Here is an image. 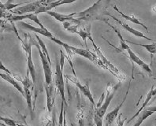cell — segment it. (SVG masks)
Segmentation results:
<instances>
[{"label": "cell", "instance_id": "d6a6232c", "mask_svg": "<svg viewBox=\"0 0 156 126\" xmlns=\"http://www.w3.org/2000/svg\"><path fill=\"white\" fill-rule=\"evenodd\" d=\"M17 126H27V125H23V124H17Z\"/></svg>", "mask_w": 156, "mask_h": 126}, {"label": "cell", "instance_id": "277c9868", "mask_svg": "<svg viewBox=\"0 0 156 126\" xmlns=\"http://www.w3.org/2000/svg\"><path fill=\"white\" fill-rule=\"evenodd\" d=\"M22 47L25 50L27 56V75L30 73L33 82H36V69H35L34 63L32 58V39L30 41L28 40V38H25V41H22Z\"/></svg>", "mask_w": 156, "mask_h": 126}, {"label": "cell", "instance_id": "5bb4252c", "mask_svg": "<svg viewBox=\"0 0 156 126\" xmlns=\"http://www.w3.org/2000/svg\"><path fill=\"white\" fill-rule=\"evenodd\" d=\"M126 51H127L128 54H129V58L132 60V61H133V62H135L136 64H137L139 66H140L144 70L146 71L147 73H151V69L150 66H149L147 63H145L143 60L141 59V58H140L131 50V48L130 47L128 48L127 50H126Z\"/></svg>", "mask_w": 156, "mask_h": 126}, {"label": "cell", "instance_id": "9a60e30c", "mask_svg": "<svg viewBox=\"0 0 156 126\" xmlns=\"http://www.w3.org/2000/svg\"><path fill=\"white\" fill-rule=\"evenodd\" d=\"M156 96V88H154V87H152V88H151V90L148 92V93H147V97L146 99H145V100L144 101L143 104H142V106H141V107L138 110H137L136 113L135 114L133 115V116L129 120V121H128V123H130L133 120L134 118H136L137 116H139L140 114L141 113V111L143 110L144 109H145L147 107V104H148L149 103H150L151 100H153V98L154 97V96Z\"/></svg>", "mask_w": 156, "mask_h": 126}, {"label": "cell", "instance_id": "ac0fdd59", "mask_svg": "<svg viewBox=\"0 0 156 126\" xmlns=\"http://www.w3.org/2000/svg\"><path fill=\"white\" fill-rule=\"evenodd\" d=\"M104 22H105V23H107V25H109V26L111 27V29H112L113 30H114V32H115V33H116V34L118 35V37H119V40H120V47H119V48L115 47V48H116L117 50L120 51H126V50H127L128 48L129 47V45H128V44H126V41L125 40H124L123 37H122V33H121L120 31L118 30V29H116V27H114V26H113L112 25H111V24L109 23V22L107 21H104Z\"/></svg>", "mask_w": 156, "mask_h": 126}, {"label": "cell", "instance_id": "4316f807", "mask_svg": "<svg viewBox=\"0 0 156 126\" xmlns=\"http://www.w3.org/2000/svg\"><path fill=\"white\" fill-rule=\"evenodd\" d=\"M0 69H1V70L5 71V72H6V73H7V74L11 75V76H12V73H10V71L9 70V69H6V67H5V65H4L3 64H2V61H0Z\"/></svg>", "mask_w": 156, "mask_h": 126}, {"label": "cell", "instance_id": "603a6c76", "mask_svg": "<svg viewBox=\"0 0 156 126\" xmlns=\"http://www.w3.org/2000/svg\"><path fill=\"white\" fill-rule=\"evenodd\" d=\"M129 44H135L137 46H140L142 47L145 48L149 53L151 54H156V43L155 44H135L133 42H131V41H128Z\"/></svg>", "mask_w": 156, "mask_h": 126}, {"label": "cell", "instance_id": "f1b7e54d", "mask_svg": "<svg viewBox=\"0 0 156 126\" xmlns=\"http://www.w3.org/2000/svg\"><path fill=\"white\" fill-rule=\"evenodd\" d=\"M145 109H147V110L151 111L152 113H155V112H156V106H153V107H147V108H145Z\"/></svg>", "mask_w": 156, "mask_h": 126}, {"label": "cell", "instance_id": "30bf717a", "mask_svg": "<svg viewBox=\"0 0 156 126\" xmlns=\"http://www.w3.org/2000/svg\"><path fill=\"white\" fill-rule=\"evenodd\" d=\"M24 19H29L33 21L34 22H36L38 25H40V28L43 29H47L44 26V25L42 24V22L40 21V20L39 19L38 17H37V14L36 13H29V14H21V15H16V14H12L8 17V20L12 22H14V21H21Z\"/></svg>", "mask_w": 156, "mask_h": 126}, {"label": "cell", "instance_id": "484cf974", "mask_svg": "<svg viewBox=\"0 0 156 126\" xmlns=\"http://www.w3.org/2000/svg\"><path fill=\"white\" fill-rule=\"evenodd\" d=\"M94 121L96 126H103V117H100L96 114H94Z\"/></svg>", "mask_w": 156, "mask_h": 126}, {"label": "cell", "instance_id": "4fadbf2b", "mask_svg": "<svg viewBox=\"0 0 156 126\" xmlns=\"http://www.w3.org/2000/svg\"><path fill=\"white\" fill-rule=\"evenodd\" d=\"M107 16H110V17H111L113 18V19L115 21H117L118 24L120 25H122V28H124V29L126 31H127V32H129V33H130L131 34H133V36H135V37H141V38H144L145 39V40H150V41H151V39L148 38V37H147L146 36H145L144 34L142 32H140V31L138 30H136L135 29H133V28H132V27H130L129 25H127V24L124 23V22H122V21H120L119 19H118V18H116V17H114V16L111 15V13H109L108 12H107Z\"/></svg>", "mask_w": 156, "mask_h": 126}, {"label": "cell", "instance_id": "2e32d148", "mask_svg": "<svg viewBox=\"0 0 156 126\" xmlns=\"http://www.w3.org/2000/svg\"><path fill=\"white\" fill-rule=\"evenodd\" d=\"M0 77L3 79L4 80H6V82H8L11 85H13L23 96H25V92H24L23 87L18 83L17 80H15V78H13L11 75H9L7 73H0Z\"/></svg>", "mask_w": 156, "mask_h": 126}, {"label": "cell", "instance_id": "1f68e13d", "mask_svg": "<svg viewBox=\"0 0 156 126\" xmlns=\"http://www.w3.org/2000/svg\"><path fill=\"white\" fill-rule=\"evenodd\" d=\"M2 31H3V29H2V27H1V26H0V33H2Z\"/></svg>", "mask_w": 156, "mask_h": 126}, {"label": "cell", "instance_id": "7a4b0ae2", "mask_svg": "<svg viewBox=\"0 0 156 126\" xmlns=\"http://www.w3.org/2000/svg\"><path fill=\"white\" fill-rule=\"evenodd\" d=\"M65 63V55L62 51H60V59H56V69H55V82L58 88L62 101L66 104V107L68 106L65 96V83H64V77H63V67Z\"/></svg>", "mask_w": 156, "mask_h": 126}, {"label": "cell", "instance_id": "ba28073f", "mask_svg": "<svg viewBox=\"0 0 156 126\" xmlns=\"http://www.w3.org/2000/svg\"><path fill=\"white\" fill-rule=\"evenodd\" d=\"M21 82L23 84V89H24V92H25V96L24 97L26 99L28 108H29V111H30L32 119H33V102H32V93H31V91L29 90L30 87L32 86V82L29 80V76H26V77L24 80H21Z\"/></svg>", "mask_w": 156, "mask_h": 126}, {"label": "cell", "instance_id": "4dcf8cb0", "mask_svg": "<svg viewBox=\"0 0 156 126\" xmlns=\"http://www.w3.org/2000/svg\"><path fill=\"white\" fill-rule=\"evenodd\" d=\"M2 100H4V99L2 98V96H0V101H2Z\"/></svg>", "mask_w": 156, "mask_h": 126}, {"label": "cell", "instance_id": "d4e9b609", "mask_svg": "<svg viewBox=\"0 0 156 126\" xmlns=\"http://www.w3.org/2000/svg\"><path fill=\"white\" fill-rule=\"evenodd\" d=\"M14 1L15 0H7L6 1V2L5 3V6H6V10H11V9H13V8H15L16 6H20V5H21V4L23 3H19V4H14L13 2H14Z\"/></svg>", "mask_w": 156, "mask_h": 126}, {"label": "cell", "instance_id": "52a82bcc", "mask_svg": "<svg viewBox=\"0 0 156 126\" xmlns=\"http://www.w3.org/2000/svg\"><path fill=\"white\" fill-rule=\"evenodd\" d=\"M46 13L49 14L50 16L53 17L56 21H59V22H62V23H64V22H73V23L77 24L79 25H81V21L78 20L77 18L74 17V14L73 13H69V14H63V13H57L55 11H52V10H49V11H47Z\"/></svg>", "mask_w": 156, "mask_h": 126}, {"label": "cell", "instance_id": "83f0119b", "mask_svg": "<svg viewBox=\"0 0 156 126\" xmlns=\"http://www.w3.org/2000/svg\"><path fill=\"white\" fill-rule=\"evenodd\" d=\"M144 119L142 118V117L140 116V117H139V119L137 120L135 124H134L133 126H140L141 124H142V123L144 122Z\"/></svg>", "mask_w": 156, "mask_h": 126}, {"label": "cell", "instance_id": "3957f363", "mask_svg": "<svg viewBox=\"0 0 156 126\" xmlns=\"http://www.w3.org/2000/svg\"><path fill=\"white\" fill-rule=\"evenodd\" d=\"M122 83L119 82L117 84H114L112 83H108L107 85V92L105 93V100L100 107L96 109L95 112V114L98 115L100 117H103L106 112L107 110V108L109 107L110 104H111V101H112L113 98L114 96V94L117 92V90L119 87L121 86Z\"/></svg>", "mask_w": 156, "mask_h": 126}, {"label": "cell", "instance_id": "ffe728a7", "mask_svg": "<svg viewBox=\"0 0 156 126\" xmlns=\"http://www.w3.org/2000/svg\"><path fill=\"white\" fill-rule=\"evenodd\" d=\"M46 88V92H47V107L49 112L51 111V108L53 107V86L52 84L51 85H47Z\"/></svg>", "mask_w": 156, "mask_h": 126}, {"label": "cell", "instance_id": "9c48e42d", "mask_svg": "<svg viewBox=\"0 0 156 126\" xmlns=\"http://www.w3.org/2000/svg\"><path fill=\"white\" fill-rule=\"evenodd\" d=\"M66 76L67 79H69V80H70L73 84H74L75 85H76V86L79 88V90L80 91V92H81V93L83 94L84 96H85V97L88 98L92 105H95V100H94L93 96H92V94H91V91H90V88H89V87H88V84H80V81H79V80H77L76 77L73 78V77L68 76V75H66Z\"/></svg>", "mask_w": 156, "mask_h": 126}, {"label": "cell", "instance_id": "7c38bea8", "mask_svg": "<svg viewBox=\"0 0 156 126\" xmlns=\"http://www.w3.org/2000/svg\"><path fill=\"white\" fill-rule=\"evenodd\" d=\"M129 88H128L127 92H126V96H125V97H124V99H123V100H122V103H121L118 106V107H115V108H114L113 110H111L110 113H108L107 115H106V117H105L106 123H105V124H109V125H111V124H112V123L114 121V120L117 118V117H118V114H119V111H120L121 108L123 107L124 103H126V99H127L128 94H129Z\"/></svg>", "mask_w": 156, "mask_h": 126}, {"label": "cell", "instance_id": "8fae6325", "mask_svg": "<svg viewBox=\"0 0 156 126\" xmlns=\"http://www.w3.org/2000/svg\"><path fill=\"white\" fill-rule=\"evenodd\" d=\"M18 25H19L21 28H22L23 29H25V30L30 31V32H33V33H39V34L42 35L44 37H47L48 39H51V37H53L54 36L52 35V33L48 31V29H43L41 28H36V27H34L33 25L31 24H28L26 22H24V21H18Z\"/></svg>", "mask_w": 156, "mask_h": 126}, {"label": "cell", "instance_id": "d6986e66", "mask_svg": "<svg viewBox=\"0 0 156 126\" xmlns=\"http://www.w3.org/2000/svg\"><path fill=\"white\" fill-rule=\"evenodd\" d=\"M76 34L79 35L82 38L83 41L84 42L85 46L87 47V39L91 38V25H88L87 27L84 28H80L79 30H77Z\"/></svg>", "mask_w": 156, "mask_h": 126}, {"label": "cell", "instance_id": "cb8c5ba5", "mask_svg": "<svg viewBox=\"0 0 156 126\" xmlns=\"http://www.w3.org/2000/svg\"><path fill=\"white\" fill-rule=\"evenodd\" d=\"M0 121H3L6 125L8 126H17V123L11 118H9V117H4L0 116Z\"/></svg>", "mask_w": 156, "mask_h": 126}, {"label": "cell", "instance_id": "f546056e", "mask_svg": "<svg viewBox=\"0 0 156 126\" xmlns=\"http://www.w3.org/2000/svg\"><path fill=\"white\" fill-rule=\"evenodd\" d=\"M0 9H2V10H6V6H5V4L1 2V0H0Z\"/></svg>", "mask_w": 156, "mask_h": 126}, {"label": "cell", "instance_id": "6da1fadb", "mask_svg": "<svg viewBox=\"0 0 156 126\" xmlns=\"http://www.w3.org/2000/svg\"><path fill=\"white\" fill-rule=\"evenodd\" d=\"M111 0H97L89 8L79 13H73L74 17L80 21H85L88 25L94 21H107L104 16H107V8Z\"/></svg>", "mask_w": 156, "mask_h": 126}, {"label": "cell", "instance_id": "44dd1931", "mask_svg": "<svg viewBox=\"0 0 156 126\" xmlns=\"http://www.w3.org/2000/svg\"><path fill=\"white\" fill-rule=\"evenodd\" d=\"M35 37H36V40H37V41H38V44H39V45H40V48H41V50H42L43 53L44 54V55H45L46 57H47V58H48V61H49V63H50V65H51V58H50L49 53H48V49H47V47H46L45 44H44V41H43V40L40 39V37H39L38 35L35 34Z\"/></svg>", "mask_w": 156, "mask_h": 126}, {"label": "cell", "instance_id": "836d02e7", "mask_svg": "<svg viewBox=\"0 0 156 126\" xmlns=\"http://www.w3.org/2000/svg\"><path fill=\"white\" fill-rule=\"evenodd\" d=\"M154 126H156V124H155V125H154Z\"/></svg>", "mask_w": 156, "mask_h": 126}, {"label": "cell", "instance_id": "e0dca14e", "mask_svg": "<svg viewBox=\"0 0 156 126\" xmlns=\"http://www.w3.org/2000/svg\"><path fill=\"white\" fill-rule=\"evenodd\" d=\"M113 8H114V10H116L117 12H118L119 14H120L121 16H122L123 18H125V19L128 20V21H131V22H133V23L134 24H136V25H141V26L143 27L144 29H145V30H147V32H148V28L146 26V25H144V23H142L141 21H140V20L138 19V18H136V17H135L134 15H131V16H129V15H126V14H125L124 13H122L121 10H119V9H118V7H117L116 6H113Z\"/></svg>", "mask_w": 156, "mask_h": 126}, {"label": "cell", "instance_id": "7402d4cb", "mask_svg": "<svg viewBox=\"0 0 156 126\" xmlns=\"http://www.w3.org/2000/svg\"><path fill=\"white\" fill-rule=\"evenodd\" d=\"M80 25H77V24L73 23V22H69V21H66V22H64L63 23V28L65 29H66L68 32L71 33H77L78 28L80 27Z\"/></svg>", "mask_w": 156, "mask_h": 126}, {"label": "cell", "instance_id": "8992f818", "mask_svg": "<svg viewBox=\"0 0 156 126\" xmlns=\"http://www.w3.org/2000/svg\"><path fill=\"white\" fill-rule=\"evenodd\" d=\"M41 6H43L42 4H41V1L40 0H36L35 2H31L27 3L24 6H20V7L17 8V9H14L12 11V13H16L17 15H21V14H24V13H35L36 12H37V10Z\"/></svg>", "mask_w": 156, "mask_h": 126}, {"label": "cell", "instance_id": "5b68a950", "mask_svg": "<svg viewBox=\"0 0 156 126\" xmlns=\"http://www.w3.org/2000/svg\"><path fill=\"white\" fill-rule=\"evenodd\" d=\"M33 40V43L34 44V45H36V47L38 49L39 54H40V60H41V62H42L43 65V69H44V77H45V82L47 85H51L52 84V70L51 68V65H50L49 61H48V58L44 55V54L43 53L41 48H40V45H39L38 42L36 43V41L32 39Z\"/></svg>", "mask_w": 156, "mask_h": 126}]
</instances>
